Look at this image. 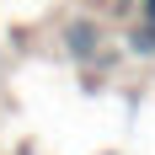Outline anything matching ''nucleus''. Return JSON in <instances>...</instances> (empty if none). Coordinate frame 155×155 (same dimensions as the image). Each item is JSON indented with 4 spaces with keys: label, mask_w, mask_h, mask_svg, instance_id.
Masks as SVG:
<instances>
[{
    "label": "nucleus",
    "mask_w": 155,
    "mask_h": 155,
    "mask_svg": "<svg viewBox=\"0 0 155 155\" xmlns=\"http://www.w3.org/2000/svg\"><path fill=\"white\" fill-rule=\"evenodd\" d=\"M96 48V27L91 21H70V54H91Z\"/></svg>",
    "instance_id": "1"
},
{
    "label": "nucleus",
    "mask_w": 155,
    "mask_h": 155,
    "mask_svg": "<svg viewBox=\"0 0 155 155\" xmlns=\"http://www.w3.org/2000/svg\"><path fill=\"white\" fill-rule=\"evenodd\" d=\"M144 27H155V0H144Z\"/></svg>",
    "instance_id": "3"
},
{
    "label": "nucleus",
    "mask_w": 155,
    "mask_h": 155,
    "mask_svg": "<svg viewBox=\"0 0 155 155\" xmlns=\"http://www.w3.org/2000/svg\"><path fill=\"white\" fill-rule=\"evenodd\" d=\"M128 48H134V54H155V27H139V32H128Z\"/></svg>",
    "instance_id": "2"
}]
</instances>
